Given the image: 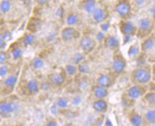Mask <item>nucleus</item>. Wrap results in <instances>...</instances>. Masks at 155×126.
<instances>
[{
  "instance_id": "nucleus-1",
  "label": "nucleus",
  "mask_w": 155,
  "mask_h": 126,
  "mask_svg": "<svg viewBox=\"0 0 155 126\" xmlns=\"http://www.w3.org/2000/svg\"><path fill=\"white\" fill-rule=\"evenodd\" d=\"M134 79L139 83L144 84L148 83L151 78L150 71L145 68H139L134 72Z\"/></svg>"
},
{
  "instance_id": "nucleus-2",
  "label": "nucleus",
  "mask_w": 155,
  "mask_h": 126,
  "mask_svg": "<svg viewBox=\"0 0 155 126\" xmlns=\"http://www.w3.org/2000/svg\"><path fill=\"white\" fill-rule=\"evenodd\" d=\"M19 109V105L15 102L3 101L0 103V114L7 115L16 112Z\"/></svg>"
},
{
  "instance_id": "nucleus-3",
  "label": "nucleus",
  "mask_w": 155,
  "mask_h": 126,
  "mask_svg": "<svg viewBox=\"0 0 155 126\" xmlns=\"http://www.w3.org/2000/svg\"><path fill=\"white\" fill-rule=\"evenodd\" d=\"M115 11L120 16L125 17L131 12V6L127 2H120L115 6Z\"/></svg>"
},
{
  "instance_id": "nucleus-4",
  "label": "nucleus",
  "mask_w": 155,
  "mask_h": 126,
  "mask_svg": "<svg viewBox=\"0 0 155 126\" xmlns=\"http://www.w3.org/2000/svg\"><path fill=\"white\" fill-rule=\"evenodd\" d=\"M95 46V42L88 36H83L80 42V47L84 52H90Z\"/></svg>"
},
{
  "instance_id": "nucleus-5",
  "label": "nucleus",
  "mask_w": 155,
  "mask_h": 126,
  "mask_svg": "<svg viewBox=\"0 0 155 126\" xmlns=\"http://www.w3.org/2000/svg\"><path fill=\"white\" fill-rule=\"evenodd\" d=\"M76 30L74 27L66 26L62 29L61 32V36L64 42H69L76 36Z\"/></svg>"
},
{
  "instance_id": "nucleus-6",
  "label": "nucleus",
  "mask_w": 155,
  "mask_h": 126,
  "mask_svg": "<svg viewBox=\"0 0 155 126\" xmlns=\"http://www.w3.org/2000/svg\"><path fill=\"white\" fill-rule=\"evenodd\" d=\"M125 66H126V64L124 61L123 59H120V58L116 57V59L113 60L112 68H113V70L116 73H118V74L121 73L124 71Z\"/></svg>"
},
{
  "instance_id": "nucleus-7",
  "label": "nucleus",
  "mask_w": 155,
  "mask_h": 126,
  "mask_svg": "<svg viewBox=\"0 0 155 126\" xmlns=\"http://www.w3.org/2000/svg\"><path fill=\"white\" fill-rule=\"evenodd\" d=\"M104 44L106 48H115L119 46V40L116 36L109 35L105 38Z\"/></svg>"
},
{
  "instance_id": "nucleus-8",
  "label": "nucleus",
  "mask_w": 155,
  "mask_h": 126,
  "mask_svg": "<svg viewBox=\"0 0 155 126\" xmlns=\"http://www.w3.org/2000/svg\"><path fill=\"white\" fill-rule=\"evenodd\" d=\"M93 108L96 112L102 113L107 110L108 104L104 100L98 99L93 102Z\"/></svg>"
},
{
  "instance_id": "nucleus-9",
  "label": "nucleus",
  "mask_w": 155,
  "mask_h": 126,
  "mask_svg": "<svg viewBox=\"0 0 155 126\" xmlns=\"http://www.w3.org/2000/svg\"><path fill=\"white\" fill-rule=\"evenodd\" d=\"M155 47V40L153 37H148L141 44V50L146 52L153 50Z\"/></svg>"
},
{
  "instance_id": "nucleus-10",
  "label": "nucleus",
  "mask_w": 155,
  "mask_h": 126,
  "mask_svg": "<svg viewBox=\"0 0 155 126\" xmlns=\"http://www.w3.org/2000/svg\"><path fill=\"white\" fill-rule=\"evenodd\" d=\"M93 93L96 98L99 99H102L108 95V90L104 87H101L100 85H96L93 89Z\"/></svg>"
},
{
  "instance_id": "nucleus-11",
  "label": "nucleus",
  "mask_w": 155,
  "mask_h": 126,
  "mask_svg": "<svg viewBox=\"0 0 155 126\" xmlns=\"http://www.w3.org/2000/svg\"><path fill=\"white\" fill-rule=\"evenodd\" d=\"M26 89L31 94L36 93L40 89V83L35 79H31L26 83Z\"/></svg>"
},
{
  "instance_id": "nucleus-12",
  "label": "nucleus",
  "mask_w": 155,
  "mask_h": 126,
  "mask_svg": "<svg viewBox=\"0 0 155 126\" xmlns=\"http://www.w3.org/2000/svg\"><path fill=\"white\" fill-rule=\"evenodd\" d=\"M106 12L104 9L98 8H96L94 12L93 13L92 16L93 20L96 22L100 23L104 20V18H106Z\"/></svg>"
},
{
  "instance_id": "nucleus-13",
  "label": "nucleus",
  "mask_w": 155,
  "mask_h": 126,
  "mask_svg": "<svg viewBox=\"0 0 155 126\" xmlns=\"http://www.w3.org/2000/svg\"><path fill=\"white\" fill-rule=\"evenodd\" d=\"M142 94L141 88L139 85H134L128 89V95L131 99H138Z\"/></svg>"
},
{
  "instance_id": "nucleus-14",
  "label": "nucleus",
  "mask_w": 155,
  "mask_h": 126,
  "mask_svg": "<svg viewBox=\"0 0 155 126\" xmlns=\"http://www.w3.org/2000/svg\"><path fill=\"white\" fill-rule=\"evenodd\" d=\"M121 30L124 35H131L134 30V24L130 21L125 22L121 25Z\"/></svg>"
},
{
  "instance_id": "nucleus-15",
  "label": "nucleus",
  "mask_w": 155,
  "mask_h": 126,
  "mask_svg": "<svg viewBox=\"0 0 155 126\" xmlns=\"http://www.w3.org/2000/svg\"><path fill=\"white\" fill-rule=\"evenodd\" d=\"M52 83L56 85H61L64 82V77L60 73H53L49 77Z\"/></svg>"
},
{
  "instance_id": "nucleus-16",
  "label": "nucleus",
  "mask_w": 155,
  "mask_h": 126,
  "mask_svg": "<svg viewBox=\"0 0 155 126\" xmlns=\"http://www.w3.org/2000/svg\"><path fill=\"white\" fill-rule=\"evenodd\" d=\"M111 79L110 77L106 74H103L101 75L98 79H97V83H98V85L104 87V88H106V87H109L111 85Z\"/></svg>"
},
{
  "instance_id": "nucleus-17",
  "label": "nucleus",
  "mask_w": 155,
  "mask_h": 126,
  "mask_svg": "<svg viewBox=\"0 0 155 126\" xmlns=\"http://www.w3.org/2000/svg\"><path fill=\"white\" fill-rule=\"evenodd\" d=\"M151 25V21L148 18H143L139 21L138 26L139 30L141 32H146L150 28Z\"/></svg>"
},
{
  "instance_id": "nucleus-18",
  "label": "nucleus",
  "mask_w": 155,
  "mask_h": 126,
  "mask_svg": "<svg viewBox=\"0 0 155 126\" xmlns=\"http://www.w3.org/2000/svg\"><path fill=\"white\" fill-rule=\"evenodd\" d=\"M18 82V77L15 74H11L8 76L5 80V85L8 88H12L16 85Z\"/></svg>"
},
{
  "instance_id": "nucleus-19",
  "label": "nucleus",
  "mask_w": 155,
  "mask_h": 126,
  "mask_svg": "<svg viewBox=\"0 0 155 126\" xmlns=\"http://www.w3.org/2000/svg\"><path fill=\"white\" fill-rule=\"evenodd\" d=\"M96 2L93 1V0H88V1H86L84 4V9L85 12L88 13L92 15L93 13L94 12L96 8Z\"/></svg>"
},
{
  "instance_id": "nucleus-20",
  "label": "nucleus",
  "mask_w": 155,
  "mask_h": 126,
  "mask_svg": "<svg viewBox=\"0 0 155 126\" xmlns=\"http://www.w3.org/2000/svg\"><path fill=\"white\" fill-rule=\"evenodd\" d=\"M140 52V47L137 44H133L131 45L128 51V55L130 58L137 57L139 55Z\"/></svg>"
},
{
  "instance_id": "nucleus-21",
  "label": "nucleus",
  "mask_w": 155,
  "mask_h": 126,
  "mask_svg": "<svg viewBox=\"0 0 155 126\" xmlns=\"http://www.w3.org/2000/svg\"><path fill=\"white\" fill-rule=\"evenodd\" d=\"M79 21V18L75 13H71L68 15L66 18V23L68 26L73 27V26L76 25Z\"/></svg>"
},
{
  "instance_id": "nucleus-22",
  "label": "nucleus",
  "mask_w": 155,
  "mask_h": 126,
  "mask_svg": "<svg viewBox=\"0 0 155 126\" xmlns=\"http://www.w3.org/2000/svg\"><path fill=\"white\" fill-rule=\"evenodd\" d=\"M72 62L75 65H78L85 60V55L80 52L75 53L72 56Z\"/></svg>"
},
{
  "instance_id": "nucleus-23",
  "label": "nucleus",
  "mask_w": 155,
  "mask_h": 126,
  "mask_svg": "<svg viewBox=\"0 0 155 126\" xmlns=\"http://www.w3.org/2000/svg\"><path fill=\"white\" fill-rule=\"evenodd\" d=\"M130 122L132 126H141L143 123V117L141 115L136 114L131 116Z\"/></svg>"
},
{
  "instance_id": "nucleus-24",
  "label": "nucleus",
  "mask_w": 155,
  "mask_h": 126,
  "mask_svg": "<svg viewBox=\"0 0 155 126\" xmlns=\"http://www.w3.org/2000/svg\"><path fill=\"white\" fill-rule=\"evenodd\" d=\"M31 65L33 66V69H35L36 70H38V69H41V68L44 66L45 62L43 60V59H41V58L36 56L32 59Z\"/></svg>"
},
{
  "instance_id": "nucleus-25",
  "label": "nucleus",
  "mask_w": 155,
  "mask_h": 126,
  "mask_svg": "<svg viewBox=\"0 0 155 126\" xmlns=\"http://www.w3.org/2000/svg\"><path fill=\"white\" fill-rule=\"evenodd\" d=\"M78 71L82 74H88L90 72V68L89 65L86 62H83L77 66Z\"/></svg>"
},
{
  "instance_id": "nucleus-26",
  "label": "nucleus",
  "mask_w": 155,
  "mask_h": 126,
  "mask_svg": "<svg viewBox=\"0 0 155 126\" xmlns=\"http://www.w3.org/2000/svg\"><path fill=\"white\" fill-rule=\"evenodd\" d=\"M12 8V3L10 2L4 0L0 3V11L3 13H8Z\"/></svg>"
},
{
  "instance_id": "nucleus-27",
  "label": "nucleus",
  "mask_w": 155,
  "mask_h": 126,
  "mask_svg": "<svg viewBox=\"0 0 155 126\" xmlns=\"http://www.w3.org/2000/svg\"><path fill=\"white\" fill-rule=\"evenodd\" d=\"M66 73L70 76H74L78 72V67L74 64H67L65 66Z\"/></svg>"
},
{
  "instance_id": "nucleus-28",
  "label": "nucleus",
  "mask_w": 155,
  "mask_h": 126,
  "mask_svg": "<svg viewBox=\"0 0 155 126\" xmlns=\"http://www.w3.org/2000/svg\"><path fill=\"white\" fill-rule=\"evenodd\" d=\"M58 108L60 109H66L69 105V100L66 97H60L56 102Z\"/></svg>"
},
{
  "instance_id": "nucleus-29",
  "label": "nucleus",
  "mask_w": 155,
  "mask_h": 126,
  "mask_svg": "<svg viewBox=\"0 0 155 126\" xmlns=\"http://www.w3.org/2000/svg\"><path fill=\"white\" fill-rule=\"evenodd\" d=\"M23 55V50L20 47L17 46L14 48L12 50V56L15 60L20 59Z\"/></svg>"
},
{
  "instance_id": "nucleus-30",
  "label": "nucleus",
  "mask_w": 155,
  "mask_h": 126,
  "mask_svg": "<svg viewBox=\"0 0 155 126\" xmlns=\"http://www.w3.org/2000/svg\"><path fill=\"white\" fill-rule=\"evenodd\" d=\"M36 40V36L35 35L29 33L25 35L23 38V42L25 46H28L31 45Z\"/></svg>"
},
{
  "instance_id": "nucleus-31",
  "label": "nucleus",
  "mask_w": 155,
  "mask_h": 126,
  "mask_svg": "<svg viewBox=\"0 0 155 126\" xmlns=\"http://www.w3.org/2000/svg\"><path fill=\"white\" fill-rule=\"evenodd\" d=\"M145 118H146L147 121L151 123H154L155 122V111L154 110H150L148 111L146 114H145Z\"/></svg>"
},
{
  "instance_id": "nucleus-32",
  "label": "nucleus",
  "mask_w": 155,
  "mask_h": 126,
  "mask_svg": "<svg viewBox=\"0 0 155 126\" xmlns=\"http://www.w3.org/2000/svg\"><path fill=\"white\" fill-rule=\"evenodd\" d=\"M144 99L150 104H155V92H150L146 94Z\"/></svg>"
},
{
  "instance_id": "nucleus-33",
  "label": "nucleus",
  "mask_w": 155,
  "mask_h": 126,
  "mask_svg": "<svg viewBox=\"0 0 155 126\" xmlns=\"http://www.w3.org/2000/svg\"><path fill=\"white\" fill-rule=\"evenodd\" d=\"M9 72V67L6 65L0 66V78L6 77Z\"/></svg>"
},
{
  "instance_id": "nucleus-34",
  "label": "nucleus",
  "mask_w": 155,
  "mask_h": 126,
  "mask_svg": "<svg viewBox=\"0 0 155 126\" xmlns=\"http://www.w3.org/2000/svg\"><path fill=\"white\" fill-rule=\"evenodd\" d=\"M0 37L2 38L3 39H4L5 41L7 42V41L12 40V34L9 31L6 30V31L3 32L1 35H0Z\"/></svg>"
},
{
  "instance_id": "nucleus-35",
  "label": "nucleus",
  "mask_w": 155,
  "mask_h": 126,
  "mask_svg": "<svg viewBox=\"0 0 155 126\" xmlns=\"http://www.w3.org/2000/svg\"><path fill=\"white\" fill-rule=\"evenodd\" d=\"M8 56L6 53L3 50H0V66L3 65L7 60Z\"/></svg>"
},
{
  "instance_id": "nucleus-36",
  "label": "nucleus",
  "mask_w": 155,
  "mask_h": 126,
  "mask_svg": "<svg viewBox=\"0 0 155 126\" xmlns=\"http://www.w3.org/2000/svg\"><path fill=\"white\" fill-rule=\"evenodd\" d=\"M82 102V99L80 96L76 95L74 96L71 100V105L73 106H78L80 105Z\"/></svg>"
},
{
  "instance_id": "nucleus-37",
  "label": "nucleus",
  "mask_w": 155,
  "mask_h": 126,
  "mask_svg": "<svg viewBox=\"0 0 155 126\" xmlns=\"http://www.w3.org/2000/svg\"><path fill=\"white\" fill-rule=\"evenodd\" d=\"M57 37V33L54 32H52L48 34V35L46 37V40L48 42H52L56 40Z\"/></svg>"
},
{
  "instance_id": "nucleus-38",
  "label": "nucleus",
  "mask_w": 155,
  "mask_h": 126,
  "mask_svg": "<svg viewBox=\"0 0 155 126\" xmlns=\"http://www.w3.org/2000/svg\"><path fill=\"white\" fill-rule=\"evenodd\" d=\"M105 35L103 32H98L96 35V39L99 42H103L105 39Z\"/></svg>"
},
{
  "instance_id": "nucleus-39",
  "label": "nucleus",
  "mask_w": 155,
  "mask_h": 126,
  "mask_svg": "<svg viewBox=\"0 0 155 126\" xmlns=\"http://www.w3.org/2000/svg\"><path fill=\"white\" fill-rule=\"evenodd\" d=\"M100 28L101 29L102 32H108V30L110 28V24L109 22H105V23H103L102 24L100 25Z\"/></svg>"
},
{
  "instance_id": "nucleus-40",
  "label": "nucleus",
  "mask_w": 155,
  "mask_h": 126,
  "mask_svg": "<svg viewBox=\"0 0 155 126\" xmlns=\"http://www.w3.org/2000/svg\"><path fill=\"white\" fill-rule=\"evenodd\" d=\"M58 109H59V108H58V107L57 106L56 104L54 103V104H53L51 106V107H50V112H51V113L53 115H57L58 113Z\"/></svg>"
},
{
  "instance_id": "nucleus-41",
  "label": "nucleus",
  "mask_w": 155,
  "mask_h": 126,
  "mask_svg": "<svg viewBox=\"0 0 155 126\" xmlns=\"http://www.w3.org/2000/svg\"><path fill=\"white\" fill-rule=\"evenodd\" d=\"M63 13H64V9H63V8L62 7L58 8L56 9V13H55L56 15L58 17H59V18L62 17L63 15Z\"/></svg>"
},
{
  "instance_id": "nucleus-42",
  "label": "nucleus",
  "mask_w": 155,
  "mask_h": 126,
  "mask_svg": "<svg viewBox=\"0 0 155 126\" xmlns=\"http://www.w3.org/2000/svg\"><path fill=\"white\" fill-rule=\"evenodd\" d=\"M7 45V42L5 41L2 38L0 37V50H2L6 48Z\"/></svg>"
},
{
  "instance_id": "nucleus-43",
  "label": "nucleus",
  "mask_w": 155,
  "mask_h": 126,
  "mask_svg": "<svg viewBox=\"0 0 155 126\" xmlns=\"http://www.w3.org/2000/svg\"><path fill=\"white\" fill-rule=\"evenodd\" d=\"M45 126H58V123L55 120H50L46 122Z\"/></svg>"
},
{
  "instance_id": "nucleus-44",
  "label": "nucleus",
  "mask_w": 155,
  "mask_h": 126,
  "mask_svg": "<svg viewBox=\"0 0 155 126\" xmlns=\"http://www.w3.org/2000/svg\"><path fill=\"white\" fill-rule=\"evenodd\" d=\"M131 40V35H124L123 38V43L126 44L129 43Z\"/></svg>"
},
{
  "instance_id": "nucleus-45",
  "label": "nucleus",
  "mask_w": 155,
  "mask_h": 126,
  "mask_svg": "<svg viewBox=\"0 0 155 126\" xmlns=\"http://www.w3.org/2000/svg\"><path fill=\"white\" fill-rule=\"evenodd\" d=\"M135 3L137 4V5L139 6H143L145 5V3H147V2L144 1V0H141V1H135Z\"/></svg>"
},
{
  "instance_id": "nucleus-46",
  "label": "nucleus",
  "mask_w": 155,
  "mask_h": 126,
  "mask_svg": "<svg viewBox=\"0 0 155 126\" xmlns=\"http://www.w3.org/2000/svg\"><path fill=\"white\" fill-rule=\"evenodd\" d=\"M105 126H113V123L110 119H106L105 121Z\"/></svg>"
},
{
  "instance_id": "nucleus-47",
  "label": "nucleus",
  "mask_w": 155,
  "mask_h": 126,
  "mask_svg": "<svg viewBox=\"0 0 155 126\" xmlns=\"http://www.w3.org/2000/svg\"><path fill=\"white\" fill-rule=\"evenodd\" d=\"M150 13L154 16H155V5L153 6L150 9Z\"/></svg>"
},
{
  "instance_id": "nucleus-48",
  "label": "nucleus",
  "mask_w": 155,
  "mask_h": 126,
  "mask_svg": "<svg viewBox=\"0 0 155 126\" xmlns=\"http://www.w3.org/2000/svg\"><path fill=\"white\" fill-rule=\"evenodd\" d=\"M47 2H48V1H46V0H45V1H38V3L41 4V5H44Z\"/></svg>"
},
{
  "instance_id": "nucleus-49",
  "label": "nucleus",
  "mask_w": 155,
  "mask_h": 126,
  "mask_svg": "<svg viewBox=\"0 0 155 126\" xmlns=\"http://www.w3.org/2000/svg\"><path fill=\"white\" fill-rule=\"evenodd\" d=\"M64 126H73V125L71 124H67L64 125Z\"/></svg>"
},
{
  "instance_id": "nucleus-50",
  "label": "nucleus",
  "mask_w": 155,
  "mask_h": 126,
  "mask_svg": "<svg viewBox=\"0 0 155 126\" xmlns=\"http://www.w3.org/2000/svg\"><path fill=\"white\" fill-rule=\"evenodd\" d=\"M153 76H154V79L155 80V70H154V72H153Z\"/></svg>"
},
{
  "instance_id": "nucleus-51",
  "label": "nucleus",
  "mask_w": 155,
  "mask_h": 126,
  "mask_svg": "<svg viewBox=\"0 0 155 126\" xmlns=\"http://www.w3.org/2000/svg\"><path fill=\"white\" fill-rule=\"evenodd\" d=\"M0 119H1V118H0Z\"/></svg>"
}]
</instances>
